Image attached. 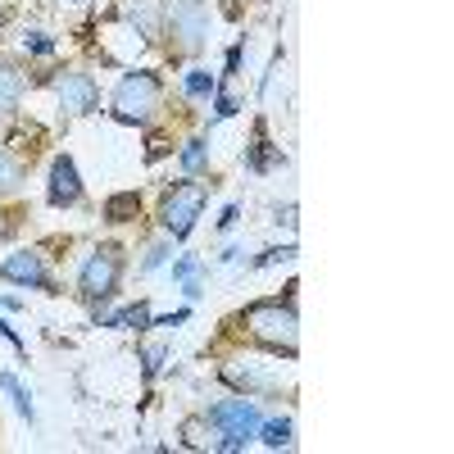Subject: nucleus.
I'll return each instance as SVG.
<instances>
[{
    "label": "nucleus",
    "instance_id": "obj_26",
    "mask_svg": "<svg viewBox=\"0 0 454 454\" xmlns=\"http://www.w3.org/2000/svg\"><path fill=\"white\" fill-rule=\"evenodd\" d=\"M168 150H173L168 137H150V150H145V155H150V160H160V155H168Z\"/></svg>",
    "mask_w": 454,
    "mask_h": 454
},
{
    "label": "nucleus",
    "instance_id": "obj_14",
    "mask_svg": "<svg viewBox=\"0 0 454 454\" xmlns=\"http://www.w3.org/2000/svg\"><path fill=\"white\" fill-rule=\"evenodd\" d=\"M278 160H282V155L273 150L269 132H263V123H259V128H254V150H250V168H254V173H269Z\"/></svg>",
    "mask_w": 454,
    "mask_h": 454
},
{
    "label": "nucleus",
    "instance_id": "obj_7",
    "mask_svg": "<svg viewBox=\"0 0 454 454\" xmlns=\"http://www.w3.org/2000/svg\"><path fill=\"white\" fill-rule=\"evenodd\" d=\"M55 96H59V109L73 114V119L96 114V105H100V87H96L91 73H59V78H55Z\"/></svg>",
    "mask_w": 454,
    "mask_h": 454
},
{
    "label": "nucleus",
    "instance_id": "obj_13",
    "mask_svg": "<svg viewBox=\"0 0 454 454\" xmlns=\"http://www.w3.org/2000/svg\"><path fill=\"white\" fill-rule=\"evenodd\" d=\"M141 214V196L137 192H114L109 200H105V218L109 223H128V218H137Z\"/></svg>",
    "mask_w": 454,
    "mask_h": 454
},
{
    "label": "nucleus",
    "instance_id": "obj_19",
    "mask_svg": "<svg viewBox=\"0 0 454 454\" xmlns=\"http://www.w3.org/2000/svg\"><path fill=\"white\" fill-rule=\"evenodd\" d=\"M23 182V164L10 155V150H0V192H14Z\"/></svg>",
    "mask_w": 454,
    "mask_h": 454
},
{
    "label": "nucleus",
    "instance_id": "obj_16",
    "mask_svg": "<svg viewBox=\"0 0 454 454\" xmlns=\"http://www.w3.org/2000/svg\"><path fill=\"white\" fill-rule=\"evenodd\" d=\"M182 96H186V100H209V96H214V73L192 68V73L182 78Z\"/></svg>",
    "mask_w": 454,
    "mask_h": 454
},
{
    "label": "nucleus",
    "instance_id": "obj_10",
    "mask_svg": "<svg viewBox=\"0 0 454 454\" xmlns=\"http://www.w3.org/2000/svg\"><path fill=\"white\" fill-rule=\"evenodd\" d=\"M123 14H128V23L141 42H150V36L164 27V0H123Z\"/></svg>",
    "mask_w": 454,
    "mask_h": 454
},
{
    "label": "nucleus",
    "instance_id": "obj_32",
    "mask_svg": "<svg viewBox=\"0 0 454 454\" xmlns=\"http://www.w3.org/2000/svg\"><path fill=\"white\" fill-rule=\"evenodd\" d=\"M64 5H82V0H64Z\"/></svg>",
    "mask_w": 454,
    "mask_h": 454
},
{
    "label": "nucleus",
    "instance_id": "obj_25",
    "mask_svg": "<svg viewBox=\"0 0 454 454\" xmlns=\"http://www.w3.org/2000/svg\"><path fill=\"white\" fill-rule=\"evenodd\" d=\"M164 259H168V246H150V254H145V263H141V273H155Z\"/></svg>",
    "mask_w": 454,
    "mask_h": 454
},
{
    "label": "nucleus",
    "instance_id": "obj_22",
    "mask_svg": "<svg viewBox=\"0 0 454 454\" xmlns=\"http://www.w3.org/2000/svg\"><path fill=\"white\" fill-rule=\"evenodd\" d=\"M237 114V96H227V91H218V100H214V119L223 123V119H232Z\"/></svg>",
    "mask_w": 454,
    "mask_h": 454
},
{
    "label": "nucleus",
    "instance_id": "obj_21",
    "mask_svg": "<svg viewBox=\"0 0 454 454\" xmlns=\"http://www.w3.org/2000/svg\"><path fill=\"white\" fill-rule=\"evenodd\" d=\"M196 273H205V263H200L196 254H182V259L173 263V278H182V282H186V278H196Z\"/></svg>",
    "mask_w": 454,
    "mask_h": 454
},
{
    "label": "nucleus",
    "instance_id": "obj_2",
    "mask_svg": "<svg viewBox=\"0 0 454 454\" xmlns=\"http://www.w3.org/2000/svg\"><path fill=\"white\" fill-rule=\"evenodd\" d=\"M205 427L218 432V450H223V454L246 450L250 436L259 432V409H254V400H246V395L223 400V404H214V409L205 413Z\"/></svg>",
    "mask_w": 454,
    "mask_h": 454
},
{
    "label": "nucleus",
    "instance_id": "obj_20",
    "mask_svg": "<svg viewBox=\"0 0 454 454\" xmlns=\"http://www.w3.org/2000/svg\"><path fill=\"white\" fill-rule=\"evenodd\" d=\"M164 359H168V350H164V346H150V350L141 355V377H145V382H155V377H160Z\"/></svg>",
    "mask_w": 454,
    "mask_h": 454
},
{
    "label": "nucleus",
    "instance_id": "obj_28",
    "mask_svg": "<svg viewBox=\"0 0 454 454\" xmlns=\"http://www.w3.org/2000/svg\"><path fill=\"white\" fill-rule=\"evenodd\" d=\"M0 336H5V340H10V346H14V350H23V340H19V332H14V327H10L5 318H0Z\"/></svg>",
    "mask_w": 454,
    "mask_h": 454
},
{
    "label": "nucleus",
    "instance_id": "obj_15",
    "mask_svg": "<svg viewBox=\"0 0 454 454\" xmlns=\"http://www.w3.org/2000/svg\"><path fill=\"white\" fill-rule=\"evenodd\" d=\"M0 391H5V395L14 400V409L23 413V419H27V423L36 419V409H32V395L23 391V382H19V377H14V372H0Z\"/></svg>",
    "mask_w": 454,
    "mask_h": 454
},
{
    "label": "nucleus",
    "instance_id": "obj_11",
    "mask_svg": "<svg viewBox=\"0 0 454 454\" xmlns=\"http://www.w3.org/2000/svg\"><path fill=\"white\" fill-rule=\"evenodd\" d=\"M23 73L14 68V64H0V114H10V109H19V100H23Z\"/></svg>",
    "mask_w": 454,
    "mask_h": 454
},
{
    "label": "nucleus",
    "instance_id": "obj_6",
    "mask_svg": "<svg viewBox=\"0 0 454 454\" xmlns=\"http://www.w3.org/2000/svg\"><path fill=\"white\" fill-rule=\"evenodd\" d=\"M164 23L177 36L182 51H200L205 36H209V5L205 0H177L173 14H164Z\"/></svg>",
    "mask_w": 454,
    "mask_h": 454
},
{
    "label": "nucleus",
    "instance_id": "obj_18",
    "mask_svg": "<svg viewBox=\"0 0 454 454\" xmlns=\"http://www.w3.org/2000/svg\"><path fill=\"white\" fill-rule=\"evenodd\" d=\"M109 327H137V332H145L150 327V305H132V309H119L109 318Z\"/></svg>",
    "mask_w": 454,
    "mask_h": 454
},
{
    "label": "nucleus",
    "instance_id": "obj_9",
    "mask_svg": "<svg viewBox=\"0 0 454 454\" xmlns=\"http://www.w3.org/2000/svg\"><path fill=\"white\" fill-rule=\"evenodd\" d=\"M0 273H5L10 282H19V286H32V291H55V282H51V273H46V259L36 254V250L10 254L5 263H0Z\"/></svg>",
    "mask_w": 454,
    "mask_h": 454
},
{
    "label": "nucleus",
    "instance_id": "obj_23",
    "mask_svg": "<svg viewBox=\"0 0 454 454\" xmlns=\"http://www.w3.org/2000/svg\"><path fill=\"white\" fill-rule=\"evenodd\" d=\"M27 51H32V55H51V51H55V42H51L46 32H27Z\"/></svg>",
    "mask_w": 454,
    "mask_h": 454
},
{
    "label": "nucleus",
    "instance_id": "obj_29",
    "mask_svg": "<svg viewBox=\"0 0 454 454\" xmlns=\"http://www.w3.org/2000/svg\"><path fill=\"white\" fill-rule=\"evenodd\" d=\"M237 218H241V209H237V205H227V209H223V218H218V227H232Z\"/></svg>",
    "mask_w": 454,
    "mask_h": 454
},
{
    "label": "nucleus",
    "instance_id": "obj_8",
    "mask_svg": "<svg viewBox=\"0 0 454 454\" xmlns=\"http://www.w3.org/2000/svg\"><path fill=\"white\" fill-rule=\"evenodd\" d=\"M46 200L55 209H73L82 200V177H78V164L68 155H55L51 160V186H46Z\"/></svg>",
    "mask_w": 454,
    "mask_h": 454
},
{
    "label": "nucleus",
    "instance_id": "obj_4",
    "mask_svg": "<svg viewBox=\"0 0 454 454\" xmlns=\"http://www.w3.org/2000/svg\"><path fill=\"white\" fill-rule=\"evenodd\" d=\"M205 200H209L205 182H196V177L177 182L173 192L164 196V205H160V223H164V232H168L173 241H182V237H186V232H192V227H196V218H200Z\"/></svg>",
    "mask_w": 454,
    "mask_h": 454
},
{
    "label": "nucleus",
    "instance_id": "obj_30",
    "mask_svg": "<svg viewBox=\"0 0 454 454\" xmlns=\"http://www.w3.org/2000/svg\"><path fill=\"white\" fill-rule=\"evenodd\" d=\"M237 68H241V46L227 51V73H237Z\"/></svg>",
    "mask_w": 454,
    "mask_h": 454
},
{
    "label": "nucleus",
    "instance_id": "obj_27",
    "mask_svg": "<svg viewBox=\"0 0 454 454\" xmlns=\"http://www.w3.org/2000/svg\"><path fill=\"white\" fill-rule=\"evenodd\" d=\"M200 278H205V273H196V278H186V286H182V291H186V300H200V291H205V286H200Z\"/></svg>",
    "mask_w": 454,
    "mask_h": 454
},
{
    "label": "nucleus",
    "instance_id": "obj_3",
    "mask_svg": "<svg viewBox=\"0 0 454 454\" xmlns=\"http://www.w3.org/2000/svg\"><path fill=\"white\" fill-rule=\"evenodd\" d=\"M160 96H164V87H160L155 73L137 68V73H128V78L114 87V119L119 123H145L150 114L160 109Z\"/></svg>",
    "mask_w": 454,
    "mask_h": 454
},
{
    "label": "nucleus",
    "instance_id": "obj_31",
    "mask_svg": "<svg viewBox=\"0 0 454 454\" xmlns=\"http://www.w3.org/2000/svg\"><path fill=\"white\" fill-rule=\"evenodd\" d=\"M5 237H10V218H5V214H0V241H5Z\"/></svg>",
    "mask_w": 454,
    "mask_h": 454
},
{
    "label": "nucleus",
    "instance_id": "obj_24",
    "mask_svg": "<svg viewBox=\"0 0 454 454\" xmlns=\"http://www.w3.org/2000/svg\"><path fill=\"white\" fill-rule=\"evenodd\" d=\"M286 259H295V246H282V250H263L259 269H269V263H286Z\"/></svg>",
    "mask_w": 454,
    "mask_h": 454
},
{
    "label": "nucleus",
    "instance_id": "obj_1",
    "mask_svg": "<svg viewBox=\"0 0 454 454\" xmlns=\"http://www.w3.org/2000/svg\"><path fill=\"white\" fill-rule=\"evenodd\" d=\"M246 332L259 340V346H269V350H282L286 359L295 355L300 346V318H295V305L286 300H254V305L241 314Z\"/></svg>",
    "mask_w": 454,
    "mask_h": 454
},
{
    "label": "nucleus",
    "instance_id": "obj_12",
    "mask_svg": "<svg viewBox=\"0 0 454 454\" xmlns=\"http://www.w3.org/2000/svg\"><path fill=\"white\" fill-rule=\"evenodd\" d=\"M177 160H182V173H186V177H200V173L209 168V141H205V137H192V141L182 145Z\"/></svg>",
    "mask_w": 454,
    "mask_h": 454
},
{
    "label": "nucleus",
    "instance_id": "obj_17",
    "mask_svg": "<svg viewBox=\"0 0 454 454\" xmlns=\"http://www.w3.org/2000/svg\"><path fill=\"white\" fill-rule=\"evenodd\" d=\"M269 450H286L291 445V419H273V423H263L259 432H254Z\"/></svg>",
    "mask_w": 454,
    "mask_h": 454
},
{
    "label": "nucleus",
    "instance_id": "obj_5",
    "mask_svg": "<svg viewBox=\"0 0 454 454\" xmlns=\"http://www.w3.org/2000/svg\"><path fill=\"white\" fill-rule=\"evenodd\" d=\"M119 282H123V250L119 246H100V250H91L87 254V263H82V273H78V291L91 300H105L119 291Z\"/></svg>",
    "mask_w": 454,
    "mask_h": 454
}]
</instances>
